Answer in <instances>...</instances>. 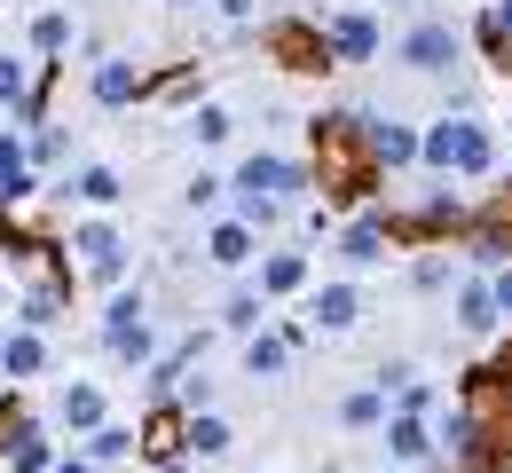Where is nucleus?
I'll list each match as a JSON object with an SVG mask.
<instances>
[{"instance_id": "7c9ffc66", "label": "nucleus", "mask_w": 512, "mask_h": 473, "mask_svg": "<svg viewBox=\"0 0 512 473\" xmlns=\"http://www.w3.org/2000/svg\"><path fill=\"white\" fill-rule=\"evenodd\" d=\"M213 8H221L229 24H245V16H253V8H260V0H213Z\"/></svg>"}, {"instance_id": "4be33fe9", "label": "nucleus", "mask_w": 512, "mask_h": 473, "mask_svg": "<svg viewBox=\"0 0 512 473\" xmlns=\"http://www.w3.org/2000/svg\"><path fill=\"white\" fill-rule=\"evenodd\" d=\"M127 450H134L127 426H95V434H87V466H103V458H127Z\"/></svg>"}, {"instance_id": "c85d7f7f", "label": "nucleus", "mask_w": 512, "mask_h": 473, "mask_svg": "<svg viewBox=\"0 0 512 473\" xmlns=\"http://www.w3.org/2000/svg\"><path fill=\"white\" fill-rule=\"evenodd\" d=\"M221 190H229V182H213V174H197V182H190V205H197V213H205V205L221 198Z\"/></svg>"}, {"instance_id": "ddd939ff", "label": "nucleus", "mask_w": 512, "mask_h": 473, "mask_svg": "<svg viewBox=\"0 0 512 473\" xmlns=\"http://www.w3.org/2000/svg\"><path fill=\"white\" fill-rule=\"evenodd\" d=\"M40 363H48V347H40L32 324H24V332H8V355H0V371H8V379H32Z\"/></svg>"}, {"instance_id": "dca6fc26", "label": "nucleus", "mask_w": 512, "mask_h": 473, "mask_svg": "<svg viewBox=\"0 0 512 473\" xmlns=\"http://www.w3.org/2000/svg\"><path fill=\"white\" fill-rule=\"evenodd\" d=\"M284 363H292V339H276V332H260L253 347H245V371H253V379H276Z\"/></svg>"}, {"instance_id": "72a5a7b5", "label": "nucleus", "mask_w": 512, "mask_h": 473, "mask_svg": "<svg viewBox=\"0 0 512 473\" xmlns=\"http://www.w3.org/2000/svg\"><path fill=\"white\" fill-rule=\"evenodd\" d=\"M0 355H8V339H0Z\"/></svg>"}, {"instance_id": "a211bd4d", "label": "nucleus", "mask_w": 512, "mask_h": 473, "mask_svg": "<svg viewBox=\"0 0 512 473\" xmlns=\"http://www.w3.org/2000/svg\"><path fill=\"white\" fill-rule=\"evenodd\" d=\"M64 426H87V434H95V426H103V395H95V387H64Z\"/></svg>"}, {"instance_id": "f257e3e1", "label": "nucleus", "mask_w": 512, "mask_h": 473, "mask_svg": "<svg viewBox=\"0 0 512 473\" xmlns=\"http://www.w3.org/2000/svg\"><path fill=\"white\" fill-rule=\"evenodd\" d=\"M418 158L442 166V174H489V166H497V135H489L481 119H434Z\"/></svg>"}, {"instance_id": "39448f33", "label": "nucleus", "mask_w": 512, "mask_h": 473, "mask_svg": "<svg viewBox=\"0 0 512 473\" xmlns=\"http://www.w3.org/2000/svg\"><path fill=\"white\" fill-rule=\"evenodd\" d=\"M363 142H371V158H379V166H410V158L426 150V135H410L402 119H363Z\"/></svg>"}, {"instance_id": "20e7f679", "label": "nucleus", "mask_w": 512, "mask_h": 473, "mask_svg": "<svg viewBox=\"0 0 512 473\" xmlns=\"http://www.w3.org/2000/svg\"><path fill=\"white\" fill-rule=\"evenodd\" d=\"M71 253H79L95 276H119V269H127V245H119V229H111V221H79Z\"/></svg>"}, {"instance_id": "f8f14e48", "label": "nucleus", "mask_w": 512, "mask_h": 473, "mask_svg": "<svg viewBox=\"0 0 512 473\" xmlns=\"http://www.w3.org/2000/svg\"><path fill=\"white\" fill-rule=\"evenodd\" d=\"M339 253H347L355 269H371V261H386V229H379V221H371V213H363V221H355V229L339 237Z\"/></svg>"}, {"instance_id": "9d476101", "label": "nucleus", "mask_w": 512, "mask_h": 473, "mask_svg": "<svg viewBox=\"0 0 512 473\" xmlns=\"http://www.w3.org/2000/svg\"><path fill=\"white\" fill-rule=\"evenodd\" d=\"M386 450H394L402 466H418V458L434 450V434H426V418H402V410H394V418H386Z\"/></svg>"}, {"instance_id": "bb28decb", "label": "nucleus", "mask_w": 512, "mask_h": 473, "mask_svg": "<svg viewBox=\"0 0 512 473\" xmlns=\"http://www.w3.org/2000/svg\"><path fill=\"white\" fill-rule=\"evenodd\" d=\"M32 158H40V166H56V158H64V135H56V127H40V142H32Z\"/></svg>"}, {"instance_id": "6ab92c4d", "label": "nucleus", "mask_w": 512, "mask_h": 473, "mask_svg": "<svg viewBox=\"0 0 512 473\" xmlns=\"http://www.w3.org/2000/svg\"><path fill=\"white\" fill-rule=\"evenodd\" d=\"M71 190H79L87 205H119V174H111V166H79V174H71Z\"/></svg>"}, {"instance_id": "2eb2a0df", "label": "nucleus", "mask_w": 512, "mask_h": 473, "mask_svg": "<svg viewBox=\"0 0 512 473\" xmlns=\"http://www.w3.org/2000/svg\"><path fill=\"white\" fill-rule=\"evenodd\" d=\"M24 190H32V158L16 135H0V198H24Z\"/></svg>"}, {"instance_id": "5701e85b", "label": "nucleus", "mask_w": 512, "mask_h": 473, "mask_svg": "<svg viewBox=\"0 0 512 473\" xmlns=\"http://www.w3.org/2000/svg\"><path fill=\"white\" fill-rule=\"evenodd\" d=\"M8 473H56V458H48V442H40V434H24V442L8 450Z\"/></svg>"}, {"instance_id": "f3484780", "label": "nucleus", "mask_w": 512, "mask_h": 473, "mask_svg": "<svg viewBox=\"0 0 512 473\" xmlns=\"http://www.w3.org/2000/svg\"><path fill=\"white\" fill-rule=\"evenodd\" d=\"M379 418H386V387H355L339 403V426H379Z\"/></svg>"}, {"instance_id": "c756f323", "label": "nucleus", "mask_w": 512, "mask_h": 473, "mask_svg": "<svg viewBox=\"0 0 512 473\" xmlns=\"http://www.w3.org/2000/svg\"><path fill=\"white\" fill-rule=\"evenodd\" d=\"M489 292H497V316H512V261L497 276H489Z\"/></svg>"}, {"instance_id": "473e14b6", "label": "nucleus", "mask_w": 512, "mask_h": 473, "mask_svg": "<svg viewBox=\"0 0 512 473\" xmlns=\"http://www.w3.org/2000/svg\"><path fill=\"white\" fill-rule=\"evenodd\" d=\"M158 473H182V466H158Z\"/></svg>"}, {"instance_id": "aec40b11", "label": "nucleus", "mask_w": 512, "mask_h": 473, "mask_svg": "<svg viewBox=\"0 0 512 473\" xmlns=\"http://www.w3.org/2000/svg\"><path fill=\"white\" fill-rule=\"evenodd\" d=\"M182 442H190L197 458H229V426H221V418H190V426H182Z\"/></svg>"}, {"instance_id": "cd10ccee", "label": "nucleus", "mask_w": 512, "mask_h": 473, "mask_svg": "<svg viewBox=\"0 0 512 473\" xmlns=\"http://www.w3.org/2000/svg\"><path fill=\"white\" fill-rule=\"evenodd\" d=\"M0 103H24V64H0Z\"/></svg>"}, {"instance_id": "1a4fd4ad", "label": "nucleus", "mask_w": 512, "mask_h": 473, "mask_svg": "<svg viewBox=\"0 0 512 473\" xmlns=\"http://www.w3.org/2000/svg\"><path fill=\"white\" fill-rule=\"evenodd\" d=\"M205 261H213V269H245V261H253V221H221L213 245H205Z\"/></svg>"}, {"instance_id": "f03ea898", "label": "nucleus", "mask_w": 512, "mask_h": 473, "mask_svg": "<svg viewBox=\"0 0 512 473\" xmlns=\"http://www.w3.org/2000/svg\"><path fill=\"white\" fill-rule=\"evenodd\" d=\"M457 48H465V40H457V24H449V16H426V24H410V32H402V48H394V56H402V71H449V64H457Z\"/></svg>"}, {"instance_id": "393cba45", "label": "nucleus", "mask_w": 512, "mask_h": 473, "mask_svg": "<svg viewBox=\"0 0 512 473\" xmlns=\"http://www.w3.org/2000/svg\"><path fill=\"white\" fill-rule=\"evenodd\" d=\"M64 40H71V16H40V24H32V48H40V56H56Z\"/></svg>"}, {"instance_id": "412c9836", "label": "nucleus", "mask_w": 512, "mask_h": 473, "mask_svg": "<svg viewBox=\"0 0 512 473\" xmlns=\"http://www.w3.org/2000/svg\"><path fill=\"white\" fill-rule=\"evenodd\" d=\"M260 316H268V292H229V308H221V324H229V332H253Z\"/></svg>"}, {"instance_id": "6e6552de", "label": "nucleus", "mask_w": 512, "mask_h": 473, "mask_svg": "<svg viewBox=\"0 0 512 473\" xmlns=\"http://www.w3.org/2000/svg\"><path fill=\"white\" fill-rule=\"evenodd\" d=\"M134 95H142V64L103 56V64H95V103H134Z\"/></svg>"}, {"instance_id": "b1692460", "label": "nucleus", "mask_w": 512, "mask_h": 473, "mask_svg": "<svg viewBox=\"0 0 512 473\" xmlns=\"http://www.w3.org/2000/svg\"><path fill=\"white\" fill-rule=\"evenodd\" d=\"M190 135H197V142H229V111H221V103H197Z\"/></svg>"}, {"instance_id": "0eeeda50", "label": "nucleus", "mask_w": 512, "mask_h": 473, "mask_svg": "<svg viewBox=\"0 0 512 473\" xmlns=\"http://www.w3.org/2000/svg\"><path fill=\"white\" fill-rule=\"evenodd\" d=\"M323 48L347 56V64H363V56H379V24H371V16H331V24H323Z\"/></svg>"}, {"instance_id": "7ed1b4c3", "label": "nucleus", "mask_w": 512, "mask_h": 473, "mask_svg": "<svg viewBox=\"0 0 512 473\" xmlns=\"http://www.w3.org/2000/svg\"><path fill=\"white\" fill-rule=\"evenodd\" d=\"M103 347L127 355V363H150V316H142V292H119L111 316H103Z\"/></svg>"}, {"instance_id": "a878e982", "label": "nucleus", "mask_w": 512, "mask_h": 473, "mask_svg": "<svg viewBox=\"0 0 512 473\" xmlns=\"http://www.w3.org/2000/svg\"><path fill=\"white\" fill-rule=\"evenodd\" d=\"M442 450H457V458L473 450V418H465V410H449V418H442Z\"/></svg>"}, {"instance_id": "9b49d317", "label": "nucleus", "mask_w": 512, "mask_h": 473, "mask_svg": "<svg viewBox=\"0 0 512 473\" xmlns=\"http://www.w3.org/2000/svg\"><path fill=\"white\" fill-rule=\"evenodd\" d=\"M457 324H465V332L505 324V316H497V292H489V284H457Z\"/></svg>"}, {"instance_id": "4468645a", "label": "nucleus", "mask_w": 512, "mask_h": 473, "mask_svg": "<svg viewBox=\"0 0 512 473\" xmlns=\"http://www.w3.org/2000/svg\"><path fill=\"white\" fill-rule=\"evenodd\" d=\"M308 284V253H268L260 261V292H300Z\"/></svg>"}, {"instance_id": "423d86ee", "label": "nucleus", "mask_w": 512, "mask_h": 473, "mask_svg": "<svg viewBox=\"0 0 512 473\" xmlns=\"http://www.w3.org/2000/svg\"><path fill=\"white\" fill-rule=\"evenodd\" d=\"M308 316H316V332H355V316H363V292H355V284H316Z\"/></svg>"}, {"instance_id": "2f4dec72", "label": "nucleus", "mask_w": 512, "mask_h": 473, "mask_svg": "<svg viewBox=\"0 0 512 473\" xmlns=\"http://www.w3.org/2000/svg\"><path fill=\"white\" fill-rule=\"evenodd\" d=\"M56 473H95V466H87V458H64V466H56Z\"/></svg>"}]
</instances>
